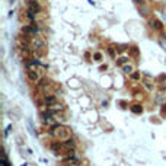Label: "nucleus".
Listing matches in <instances>:
<instances>
[{
  "label": "nucleus",
  "instance_id": "f257e3e1",
  "mask_svg": "<svg viewBox=\"0 0 166 166\" xmlns=\"http://www.w3.org/2000/svg\"><path fill=\"white\" fill-rule=\"evenodd\" d=\"M50 134L55 138H60V140H67L70 137V130L64 125H54L50 130Z\"/></svg>",
  "mask_w": 166,
  "mask_h": 166
},
{
  "label": "nucleus",
  "instance_id": "f03ea898",
  "mask_svg": "<svg viewBox=\"0 0 166 166\" xmlns=\"http://www.w3.org/2000/svg\"><path fill=\"white\" fill-rule=\"evenodd\" d=\"M22 32L26 34V35H34V37H35V34L38 32V26L35 25V23H31V25H28V26H23V28H22Z\"/></svg>",
  "mask_w": 166,
  "mask_h": 166
},
{
  "label": "nucleus",
  "instance_id": "7ed1b4c3",
  "mask_svg": "<svg viewBox=\"0 0 166 166\" xmlns=\"http://www.w3.org/2000/svg\"><path fill=\"white\" fill-rule=\"evenodd\" d=\"M31 42H32V45L35 47V50H42V48H45V41H44L42 38H39V37H34Z\"/></svg>",
  "mask_w": 166,
  "mask_h": 166
},
{
  "label": "nucleus",
  "instance_id": "20e7f679",
  "mask_svg": "<svg viewBox=\"0 0 166 166\" xmlns=\"http://www.w3.org/2000/svg\"><path fill=\"white\" fill-rule=\"evenodd\" d=\"M26 76H28V79L34 83L39 80V74H38L37 70H26Z\"/></svg>",
  "mask_w": 166,
  "mask_h": 166
},
{
  "label": "nucleus",
  "instance_id": "39448f33",
  "mask_svg": "<svg viewBox=\"0 0 166 166\" xmlns=\"http://www.w3.org/2000/svg\"><path fill=\"white\" fill-rule=\"evenodd\" d=\"M57 98H55V95H45V98H44V102L47 103V106L48 105H52V103H55Z\"/></svg>",
  "mask_w": 166,
  "mask_h": 166
},
{
  "label": "nucleus",
  "instance_id": "423d86ee",
  "mask_svg": "<svg viewBox=\"0 0 166 166\" xmlns=\"http://www.w3.org/2000/svg\"><path fill=\"white\" fill-rule=\"evenodd\" d=\"M64 146H66V149H70V147H74V141H73V140L72 138H67L66 140V141H64Z\"/></svg>",
  "mask_w": 166,
  "mask_h": 166
},
{
  "label": "nucleus",
  "instance_id": "0eeeda50",
  "mask_svg": "<svg viewBox=\"0 0 166 166\" xmlns=\"http://www.w3.org/2000/svg\"><path fill=\"white\" fill-rule=\"evenodd\" d=\"M153 26H154L156 29H162V25H160L159 21H153Z\"/></svg>",
  "mask_w": 166,
  "mask_h": 166
},
{
  "label": "nucleus",
  "instance_id": "6e6552de",
  "mask_svg": "<svg viewBox=\"0 0 166 166\" xmlns=\"http://www.w3.org/2000/svg\"><path fill=\"white\" fill-rule=\"evenodd\" d=\"M2 166H9L7 159H6V156H4V154H3V159H2Z\"/></svg>",
  "mask_w": 166,
  "mask_h": 166
},
{
  "label": "nucleus",
  "instance_id": "1a4fd4ad",
  "mask_svg": "<svg viewBox=\"0 0 166 166\" xmlns=\"http://www.w3.org/2000/svg\"><path fill=\"white\" fill-rule=\"evenodd\" d=\"M124 72H125V73H131V72H133V68H131L130 66H125V67H124Z\"/></svg>",
  "mask_w": 166,
  "mask_h": 166
},
{
  "label": "nucleus",
  "instance_id": "9d476101",
  "mask_svg": "<svg viewBox=\"0 0 166 166\" xmlns=\"http://www.w3.org/2000/svg\"><path fill=\"white\" fill-rule=\"evenodd\" d=\"M134 112H141V108H137V105H136V108H133Z\"/></svg>",
  "mask_w": 166,
  "mask_h": 166
},
{
  "label": "nucleus",
  "instance_id": "9b49d317",
  "mask_svg": "<svg viewBox=\"0 0 166 166\" xmlns=\"http://www.w3.org/2000/svg\"><path fill=\"white\" fill-rule=\"evenodd\" d=\"M162 114H166V105H163V108H162Z\"/></svg>",
  "mask_w": 166,
  "mask_h": 166
}]
</instances>
